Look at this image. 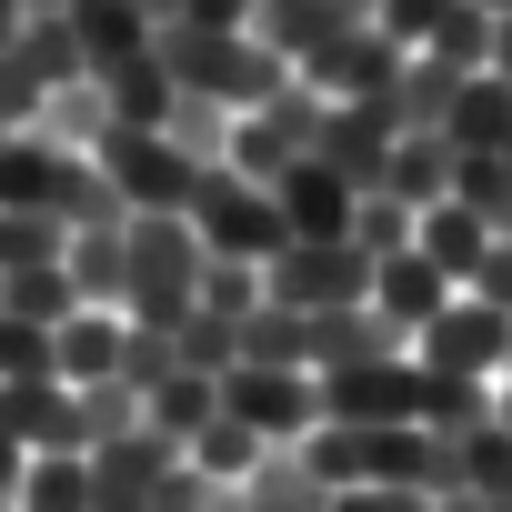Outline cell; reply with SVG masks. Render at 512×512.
<instances>
[{
	"instance_id": "cell-14",
	"label": "cell",
	"mask_w": 512,
	"mask_h": 512,
	"mask_svg": "<svg viewBox=\"0 0 512 512\" xmlns=\"http://www.w3.org/2000/svg\"><path fill=\"white\" fill-rule=\"evenodd\" d=\"M61 272L91 312H121V221H71V251H61Z\"/></svg>"
},
{
	"instance_id": "cell-13",
	"label": "cell",
	"mask_w": 512,
	"mask_h": 512,
	"mask_svg": "<svg viewBox=\"0 0 512 512\" xmlns=\"http://www.w3.org/2000/svg\"><path fill=\"white\" fill-rule=\"evenodd\" d=\"M442 302H452V282L422 262V251H392V262H372V302H362V312H372V322H392L402 342H412Z\"/></svg>"
},
{
	"instance_id": "cell-16",
	"label": "cell",
	"mask_w": 512,
	"mask_h": 512,
	"mask_svg": "<svg viewBox=\"0 0 512 512\" xmlns=\"http://www.w3.org/2000/svg\"><path fill=\"white\" fill-rule=\"evenodd\" d=\"M442 141H452L462 161L502 151V141H512V91H502V81H462V91H452V111H442Z\"/></svg>"
},
{
	"instance_id": "cell-23",
	"label": "cell",
	"mask_w": 512,
	"mask_h": 512,
	"mask_svg": "<svg viewBox=\"0 0 512 512\" xmlns=\"http://www.w3.org/2000/svg\"><path fill=\"white\" fill-rule=\"evenodd\" d=\"M191 312H221V322L262 312V272H251V262H201V302Z\"/></svg>"
},
{
	"instance_id": "cell-2",
	"label": "cell",
	"mask_w": 512,
	"mask_h": 512,
	"mask_svg": "<svg viewBox=\"0 0 512 512\" xmlns=\"http://www.w3.org/2000/svg\"><path fill=\"white\" fill-rule=\"evenodd\" d=\"M191 241L211 251V262H251V272H272V251H292V221H282V201L262 191V181H241L231 161H211L201 171V191H191Z\"/></svg>"
},
{
	"instance_id": "cell-7",
	"label": "cell",
	"mask_w": 512,
	"mask_h": 512,
	"mask_svg": "<svg viewBox=\"0 0 512 512\" xmlns=\"http://www.w3.org/2000/svg\"><path fill=\"white\" fill-rule=\"evenodd\" d=\"M322 422H352V432H422V362L392 352V362L322 372Z\"/></svg>"
},
{
	"instance_id": "cell-21",
	"label": "cell",
	"mask_w": 512,
	"mask_h": 512,
	"mask_svg": "<svg viewBox=\"0 0 512 512\" xmlns=\"http://www.w3.org/2000/svg\"><path fill=\"white\" fill-rule=\"evenodd\" d=\"M422 61H442V71H462V81H482V61H492V11H472V0H462V11L422 41Z\"/></svg>"
},
{
	"instance_id": "cell-25",
	"label": "cell",
	"mask_w": 512,
	"mask_h": 512,
	"mask_svg": "<svg viewBox=\"0 0 512 512\" xmlns=\"http://www.w3.org/2000/svg\"><path fill=\"white\" fill-rule=\"evenodd\" d=\"M492 312H512V241H492V262H482V282H472Z\"/></svg>"
},
{
	"instance_id": "cell-1",
	"label": "cell",
	"mask_w": 512,
	"mask_h": 512,
	"mask_svg": "<svg viewBox=\"0 0 512 512\" xmlns=\"http://www.w3.org/2000/svg\"><path fill=\"white\" fill-rule=\"evenodd\" d=\"M201 262L211 251L191 241V221H121V312L131 322H151V332H171L191 302H201Z\"/></svg>"
},
{
	"instance_id": "cell-19",
	"label": "cell",
	"mask_w": 512,
	"mask_h": 512,
	"mask_svg": "<svg viewBox=\"0 0 512 512\" xmlns=\"http://www.w3.org/2000/svg\"><path fill=\"white\" fill-rule=\"evenodd\" d=\"M141 412H151V432H161V442H191V432H201V422L221 412V382H211V372H181V362H171V372H161V382L141 392Z\"/></svg>"
},
{
	"instance_id": "cell-29",
	"label": "cell",
	"mask_w": 512,
	"mask_h": 512,
	"mask_svg": "<svg viewBox=\"0 0 512 512\" xmlns=\"http://www.w3.org/2000/svg\"><path fill=\"white\" fill-rule=\"evenodd\" d=\"M0 512H11V502H0Z\"/></svg>"
},
{
	"instance_id": "cell-22",
	"label": "cell",
	"mask_w": 512,
	"mask_h": 512,
	"mask_svg": "<svg viewBox=\"0 0 512 512\" xmlns=\"http://www.w3.org/2000/svg\"><path fill=\"white\" fill-rule=\"evenodd\" d=\"M452 11H462V0H372V31H382L392 51H422Z\"/></svg>"
},
{
	"instance_id": "cell-9",
	"label": "cell",
	"mask_w": 512,
	"mask_h": 512,
	"mask_svg": "<svg viewBox=\"0 0 512 512\" xmlns=\"http://www.w3.org/2000/svg\"><path fill=\"white\" fill-rule=\"evenodd\" d=\"M61 31H71V51H81V71H91V81H101V71H121V61H141V51L161 41V21L141 11V0H71Z\"/></svg>"
},
{
	"instance_id": "cell-31",
	"label": "cell",
	"mask_w": 512,
	"mask_h": 512,
	"mask_svg": "<svg viewBox=\"0 0 512 512\" xmlns=\"http://www.w3.org/2000/svg\"><path fill=\"white\" fill-rule=\"evenodd\" d=\"M151 512H161V502H151Z\"/></svg>"
},
{
	"instance_id": "cell-4",
	"label": "cell",
	"mask_w": 512,
	"mask_h": 512,
	"mask_svg": "<svg viewBox=\"0 0 512 512\" xmlns=\"http://www.w3.org/2000/svg\"><path fill=\"white\" fill-rule=\"evenodd\" d=\"M221 412L262 452H302L322 432V372H302V362H231L221 372Z\"/></svg>"
},
{
	"instance_id": "cell-28",
	"label": "cell",
	"mask_w": 512,
	"mask_h": 512,
	"mask_svg": "<svg viewBox=\"0 0 512 512\" xmlns=\"http://www.w3.org/2000/svg\"><path fill=\"white\" fill-rule=\"evenodd\" d=\"M502 171H512V141H502Z\"/></svg>"
},
{
	"instance_id": "cell-5",
	"label": "cell",
	"mask_w": 512,
	"mask_h": 512,
	"mask_svg": "<svg viewBox=\"0 0 512 512\" xmlns=\"http://www.w3.org/2000/svg\"><path fill=\"white\" fill-rule=\"evenodd\" d=\"M412 362L432 372V382H502L512 372V312H492L482 292H452L422 332H412Z\"/></svg>"
},
{
	"instance_id": "cell-8",
	"label": "cell",
	"mask_w": 512,
	"mask_h": 512,
	"mask_svg": "<svg viewBox=\"0 0 512 512\" xmlns=\"http://www.w3.org/2000/svg\"><path fill=\"white\" fill-rule=\"evenodd\" d=\"M121 362H131V312H71V322H51V382H71V392H91V382H121Z\"/></svg>"
},
{
	"instance_id": "cell-15",
	"label": "cell",
	"mask_w": 512,
	"mask_h": 512,
	"mask_svg": "<svg viewBox=\"0 0 512 512\" xmlns=\"http://www.w3.org/2000/svg\"><path fill=\"white\" fill-rule=\"evenodd\" d=\"M181 462H191V472H201V482H211V492L231 502V492H241L251 472H262V442H251V432H241L231 412H211V422H201V432L181 442Z\"/></svg>"
},
{
	"instance_id": "cell-24",
	"label": "cell",
	"mask_w": 512,
	"mask_h": 512,
	"mask_svg": "<svg viewBox=\"0 0 512 512\" xmlns=\"http://www.w3.org/2000/svg\"><path fill=\"white\" fill-rule=\"evenodd\" d=\"M332 512H432V492L422 482H352V492H332Z\"/></svg>"
},
{
	"instance_id": "cell-26",
	"label": "cell",
	"mask_w": 512,
	"mask_h": 512,
	"mask_svg": "<svg viewBox=\"0 0 512 512\" xmlns=\"http://www.w3.org/2000/svg\"><path fill=\"white\" fill-rule=\"evenodd\" d=\"M21 472H31V452L11 442V422H0V502H11V492H21Z\"/></svg>"
},
{
	"instance_id": "cell-18",
	"label": "cell",
	"mask_w": 512,
	"mask_h": 512,
	"mask_svg": "<svg viewBox=\"0 0 512 512\" xmlns=\"http://www.w3.org/2000/svg\"><path fill=\"white\" fill-rule=\"evenodd\" d=\"M231 512H332V492L312 482V462H302V452H262V472L231 492Z\"/></svg>"
},
{
	"instance_id": "cell-10",
	"label": "cell",
	"mask_w": 512,
	"mask_h": 512,
	"mask_svg": "<svg viewBox=\"0 0 512 512\" xmlns=\"http://www.w3.org/2000/svg\"><path fill=\"white\" fill-rule=\"evenodd\" d=\"M0 422H11V442H21V452H91V442H81V392H71V382H51V372L0 382Z\"/></svg>"
},
{
	"instance_id": "cell-3",
	"label": "cell",
	"mask_w": 512,
	"mask_h": 512,
	"mask_svg": "<svg viewBox=\"0 0 512 512\" xmlns=\"http://www.w3.org/2000/svg\"><path fill=\"white\" fill-rule=\"evenodd\" d=\"M91 171H101V191L121 201V221H151V211H161V221H181L211 161H191L171 131H101Z\"/></svg>"
},
{
	"instance_id": "cell-27",
	"label": "cell",
	"mask_w": 512,
	"mask_h": 512,
	"mask_svg": "<svg viewBox=\"0 0 512 512\" xmlns=\"http://www.w3.org/2000/svg\"><path fill=\"white\" fill-rule=\"evenodd\" d=\"M482 81H502V91H512V21H492V61H482Z\"/></svg>"
},
{
	"instance_id": "cell-12",
	"label": "cell",
	"mask_w": 512,
	"mask_h": 512,
	"mask_svg": "<svg viewBox=\"0 0 512 512\" xmlns=\"http://www.w3.org/2000/svg\"><path fill=\"white\" fill-rule=\"evenodd\" d=\"M272 201H282V221H292V241H342L352 231V181L332 171V161H292L282 181H272Z\"/></svg>"
},
{
	"instance_id": "cell-20",
	"label": "cell",
	"mask_w": 512,
	"mask_h": 512,
	"mask_svg": "<svg viewBox=\"0 0 512 512\" xmlns=\"http://www.w3.org/2000/svg\"><path fill=\"white\" fill-rule=\"evenodd\" d=\"M412 221H422L412 201H392V191H362V201H352V231H342V241L362 251V262H392V251H412Z\"/></svg>"
},
{
	"instance_id": "cell-30",
	"label": "cell",
	"mask_w": 512,
	"mask_h": 512,
	"mask_svg": "<svg viewBox=\"0 0 512 512\" xmlns=\"http://www.w3.org/2000/svg\"><path fill=\"white\" fill-rule=\"evenodd\" d=\"M221 512H231V502H221Z\"/></svg>"
},
{
	"instance_id": "cell-17",
	"label": "cell",
	"mask_w": 512,
	"mask_h": 512,
	"mask_svg": "<svg viewBox=\"0 0 512 512\" xmlns=\"http://www.w3.org/2000/svg\"><path fill=\"white\" fill-rule=\"evenodd\" d=\"M11 512H101V492H91V452H31Z\"/></svg>"
},
{
	"instance_id": "cell-11",
	"label": "cell",
	"mask_w": 512,
	"mask_h": 512,
	"mask_svg": "<svg viewBox=\"0 0 512 512\" xmlns=\"http://www.w3.org/2000/svg\"><path fill=\"white\" fill-rule=\"evenodd\" d=\"M412 251L452 282V292H472L482 282V262H492V221L472 211V201H432L422 221H412Z\"/></svg>"
},
{
	"instance_id": "cell-6",
	"label": "cell",
	"mask_w": 512,
	"mask_h": 512,
	"mask_svg": "<svg viewBox=\"0 0 512 512\" xmlns=\"http://www.w3.org/2000/svg\"><path fill=\"white\" fill-rule=\"evenodd\" d=\"M262 302H282V312H302V322L362 312V302H372V262H362L352 241H292V251H272Z\"/></svg>"
}]
</instances>
